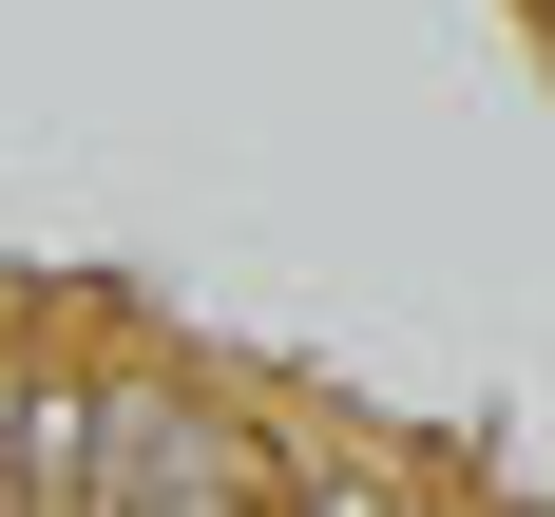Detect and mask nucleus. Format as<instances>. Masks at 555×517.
I'll list each match as a JSON object with an SVG mask.
<instances>
[{"label": "nucleus", "instance_id": "nucleus-1", "mask_svg": "<svg viewBox=\"0 0 555 517\" xmlns=\"http://www.w3.org/2000/svg\"><path fill=\"white\" fill-rule=\"evenodd\" d=\"M269 517H499V499H479L441 441H384V422L269 384Z\"/></svg>", "mask_w": 555, "mask_h": 517}, {"label": "nucleus", "instance_id": "nucleus-2", "mask_svg": "<svg viewBox=\"0 0 555 517\" xmlns=\"http://www.w3.org/2000/svg\"><path fill=\"white\" fill-rule=\"evenodd\" d=\"M517 20H537V39H555V0H517Z\"/></svg>", "mask_w": 555, "mask_h": 517}]
</instances>
